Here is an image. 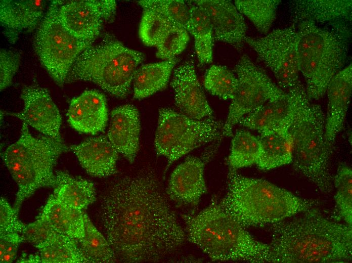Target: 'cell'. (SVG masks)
<instances>
[{"instance_id": "obj_15", "label": "cell", "mask_w": 352, "mask_h": 263, "mask_svg": "<svg viewBox=\"0 0 352 263\" xmlns=\"http://www.w3.org/2000/svg\"><path fill=\"white\" fill-rule=\"evenodd\" d=\"M222 139L213 141L201 157H189L174 169L166 189L170 199L190 206L198 204L207 191L204 178L205 165L217 151Z\"/></svg>"}, {"instance_id": "obj_42", "label": "cell", "mask_w": 352, "mask_h": 263, "mask_svg": "<svg viewBox=\"0 0 352 263\" xmlns=\"http://www.w3.org/2000/svg\"><path fill=\"white\" fill-rule=\"evenodd\" d=\"M24 241L19 233L0 234V262H12L16 258L19 245Z\"/></svg>"}, {"instance_id": "obj_1", "label": "cell", "mask_w": 352, "mask_h": 263, "mask_svg": "<svg viewBox=\"0 0 352 263\" xmlns=\"http://www.w3.org/2000/svg\"><path fill=\"white\" fill-rule=\"evenodd\" d=\"M100 218L116 259L158 261L187 239L154 172L125 176L104 196Z\"/></svg>"}, {"instance_id": "obj_36", "label": "cell", "mask_w": 352, "mask_h": 263, "mask_svg": "<svg viewBox=\"0 0 352 263\" xmlns=\"http://www.w3.org/2000/svg\"><path fill=\"white\" fill-rule=\"evenodd\" d=\"M335 200L339 213L346 224L352 226V170L345 165L338 168L333 180Z\"/></svg>"}, {"instance_id": "obj_6", "label": "cell", "mask_w": 352, "mask_h": 263, "mask_svg": "<svg viewBox=\"0 0 352 263\" xmlns=\"http://www.w3.org/2000/svg\"><path fill=\"white\" fill-rule=\"evenodd\" d=\"M296 53L299 72L310 100L323 97L333 77L344 66L347 45L339 30H330L311 21L297 24Z\"/></svg>"}, {"instance_id": "obj_24", "label": "cell", "mask_w": 352, "mask_h": 263, "mask_svg": "<svg viewBox=\"0 0 352 263\" xmlns=\"http://www.w3.org/2000/svg\"><path fill=\"white\" fill-rule=\"evenodd\" d=\"M351 0H294L289 3L293 25L304 21L315 24L350 20Z\"/></svg>"}, {"instance_id": "obj_11", "label": "cell", "mask_w": 352, "mask_h": 263, "mask_svg": "<svg viewBox=\"0 0 352 263\" xmlns=\"http://www.w3.org/2000/svg\"><path fill=\"white\" fill-rule=\"evenodd\" d=\"M235 71L237 85L222 127L223 137L232 136L233 127L243 117L286 93L246 55L237 62Z\"/></svg>"}, {"instance_id": "obj_38", "label": "cell", "mask_w": 352, "mask_h": 263, "mask_svg": "<svg viewBox=\"0 0 352 263\" xmlns=\"http://www.w3.org/2000/svg\"><path fill=\"white\" fill-rule=\"evenodd\" d=\"M188 31L173 25L156 47V57L164 60H170L181 54L189 40Z\"/></svg>"}, {"instance_id": "obj_4", "label": "cell", "mask_w": 352, "mask_h": 263, "mask_svg": "<svg viewBox=\"0 0 352 263\" xmlns=\"http://www.w3.org/2000/svg\"><path fill=\"white\" fill-rule=\"evenodd\" d=\"M299 197L265 180L245 177L229 167L222 207L244 227L272 226L312 208Z\"/></svg>"}, {"instance_id": "obj_22", "label": "cell", "mask_w": 352, "mask_h": 263, "mask_svg": "<svg viewBox=\"0 0 352 263\" xmlns=\"http://www.w3.org/2000/svg\"><path fill=\"white\" fill-rule=\"evenodd\" d=\"M46 6L43 0L0 1V22L11 43H15L21 32L31 31L40 23Z\"/></svg>"}, {"instance_id": "obj_31", "label": "cell", "mask_w": 352, "mask_h": 263, "mask_svg": "<svg viewBox=\"0 0 352 263\" xmlns=\"http://www.w3.org/2000/svg\"><path fill=\"white\" fill-rule=\"evenodd\" d=\"M85 233L79 241L80 247L90 263H110L116 260L115 254L107 238L95 227L84 213Z\"/></svg>"}, {"instance_id": "obj_34", "label": "cell", "mask_w": 352, "mask_h": 263, "mask_svg": "<svg viewBox=\"0 0 352 263\" xmlns=\"http://www.w3.org/2000/svg\"><path fill=\"white\" fill-rule=\"evenodd\" d=\"M237 85V76L225 66L213 65L205 73L204 87L212 95L223 100L233 99Z\"/></svg>"}, {"instance_id": "obj_40", "label": "cell", "mask_w": 352, "mask_h": 263, "mask_svg": "<svg viewBox=\"0 0 352 263\" xmlns=\"http://www.w3.org/2000/svg\"><path fill=\"white\" fill-rule=\"evenodd\" d=\"M20 62L19 53L5 49L0 51V89L3 91L10 86Z\"/></svg>"}, {"instance_id": "obj_12", "label": "cell", "mask_w": 352, "mask_h": 263, "mask_svg": "<svg viewBox=\"0 0 352 263\" xmlns=\"http://www.w3.org/2000/svg\"><path fill=\"white\" fill-rule=\"evenodd\" d=\"M245 41L273 73L281 87L289 90L300 82L294 25L275 29L259 38L246 36Z\"/></svg>"}, {"instance_id": "obj_13", "label": "cell", "mask_w": 352, "mask_h": 263, "mask_svg": "<svg viewBox=\"0 0 352 263\" xmlns=\"http://www.w3.org/2000/svg\"><path fill=\"white\" fill-rule=\"evenodd\" d=\"M114 0H76L64 3L59 8L61 20L77 38L93 43L100 34L104 22L114 19Z\"/></svg>"}, {"instance_id": "obj_21", "label": "cell", "mask_w": 352, "mask_h": 263, "mask_svg": "<svg viewBox=\"0 0 352 263\" xmlns=\"http://www.w3.org/2000/svg\"><path fill=\"white\" fill-rule=\"evenodd\" d=\"M67 117L70 125L78 132L94 135L103 131L108 120L104 95L96 90L85 91L71 100Z\"/></svg>"}, {"instance_id": "obj_32", "label": "cell", "mask_w": 352, "mask_h": 263, "mask_svg": "<svg viewBox=\"0 0 352 263\" xmlns=\"http://www.w3.org/2000/svg\"><path fill=\"white\" fill-rule=\"evenodd\" d=\"M261 152L259 141L249 132L239 130L232 141L230 154L227 160L230 168L234 169L256 164Z\"/></svg>"}, {"instance_id": "obj_37", "label": "cell", "mask_w": 352, "mask_h": 263, "mask_svg": "<svg viewBox=\"0 0 352 263\" xmlns=\"http://www.w3.org/2000/svg\"><path fill=\"white\" fill-rule=\"evenodd\" d=\"M173 24L155 11L144 10L139 26V36L143 43L156 47Z\"/></svg>"}, {"instance_id": "obj_39", "label": "cell", "mask_w": 352, "mask_h": 263, "mask_svg": "<svg viewBox=\"0 0 352 263\" xmlns=\"http://www.w3.org/2000/svg\"><path fill=\"white\" fill-rule=\"evenodd\" d=\"M48 221L37 216L34 222L26 225L21 233L26 241L38 249L52 240L58 233Z\"/></svg>"}, {"instance_id": "obj_10", "label": "cell", "mask_w": 352, "mask_h": 263, "mask_svg": "<svg viewBox=\"0 0 352 263\" xmlns=\"http://www.w3.org/2000/svg\"><path fill=\"white\" fill-rule=\"evenodd\" d=\"M223 126L214 117L197 120L161 108L154 139L156 152L167 159L168 167L194 149L223 138Z\"/></svg>"}, {"instance_id": "obj_14", "label": "cell", "mask_w": 352, "mask_h": 263, "mask_svg": "<svg viewBox=\"0 0 352 263\" xmlns=\"http://www.w3.org/2000/svg\"><path fill=\"white\" fill-rule=\"evenodd\" d=\"M310 100L299 82L280 98L267 102L243 117L238 122L260 133L287 129L302 105Z\"/></svg>"}, {"instance_id": "obj_28", "label": "cell", "mask_w": 352, "mask_h": 263, "mask_svg": "<svg viewBox=\"0 0 352 263\" xmlns=\"http://www.w3.org/2000/svg\"><path fill=\"white\" fill-rule=\"evenodd\" d=\"M177 62L175 58L145 64L138 68L133 81L134 98H146L164 88Z\"/></svg>"}, {"instance_id": "obj_5", "label": "cell", "mask_w": 352, "mask_h": 263, "mask_svg": "<svg viewBox=\"0 0 352 263\" xmlns=\"http://www.w3.org/2000/svg\"><path fill=\"white\" fill-rule=\"evenodd\" d=\"M69 149L62 139L33 137L23 122L21 135L2 155L18 187L13 208L18 213L22 203L39 188L54 187V167L60 155Z\"/></svg>"}, {"instance_id": "obj_18", "label": "cell", "mask_w": 352, "mask_h": 263, "mask_svg": "<svg viewBox=\"0 0 352 263\" xmlns=\"http://www.w3.org/2000/svg\"><path fill=\"white\" fill-rule=\"evenodd\" d=\"M193 1L208 18L214 40L234 46H240L245 41L247 26L234 3L226 0Z\"/></svg>"}, {"instance_id": "obj_19", "label": "cell", "mask_w": 352, "mask_h": 263, "mask_svg": "<svg viewBox=\"0 0 352 263\" xmlns=\"http://www.w3.org/2000/svg\"><path fill=\"white\" fill-rule=\"evenodd\" d=\"M326 92L328 108L325 119V138L332 149L337 135L342 128L352 92V65L339 71L330 82Z\"/></svg>"}, {"instance_id": "obj_3", "label": "cell", "mask_w": 352, "mask_h": 263, "mask_svg": "<svg viewBox=\"0 0 352 263\" xmlns=\"http://www.w3.org/2000/svg\"><path fill=\"white\" fill-rule=\"evenodd\" d=\"M187 239L214 261L270 262V245L255 240L213 197L196 214H185Z\"/></svg>"}, {"instance_id": "obj_26", "label": "cell", "mask_w": 352, "mask_h": 263, "mask_svg": "<svg viewBox=\"0 0 352 263\" xmlns=\"http://www.w3.org/2000/svg\"><path fill=\"white\" fill-rule=\"evenodd\" d=\"M260 134L261 152L256 164L260 169L270 170L292 162L293 142L288 130Z\"/></svg>"}, {"instance_id": "obj_16", "label": "cell", "mask_w": 352, "mask_h": 263, "mask_svg": "<svg viewBox=\"0 0 352 263\" xmlns=\"http://www.w3.org/2000/svg\"><path fill=\"white\" fill-rule=\"evenodd\" d=\"M21 98L23 110L11 114L35 128L44 136L60 140L62 118L47 89L38 85L25 86Z\"/></svg>"}, {"instance_id": "obj_30", "label": "cell", "mask_w": 352, "mask_h": 263, "mask_svg": "<svg viewBox=\"0 0 352 263\" xmlns=\"http://www.w3.org/2000/svg\"><path fill=\"white\" fill-rule=\"evenodd\" d=\"M77 240L58 233L38 249L41 262L88 263Z\"/></svg>"}, {"instance_id": "obj_23", "label": "cell", "mask_w": 352, "mask_h": 263, "mask_svg": "<svg viewBox=\"0 0 352 263\" xmlns=\"http://www.w3.org/2000/svg\"><path fill=\"white\" fill-rule=\"evenodd\" d=\"M69 148L89 174L106 177L116 172L118 152L108 138L103 136L91 137Z\"/></svg>"}, {"instance_id": "obj_33", "label": "cell", "mask_w": 352, "mask_h": 263, "mask_svg": "<svg viewBox=\"0 0 352 263\" xmlns=\"http://www.w3.org/2000/svg\"><path fill=\"white\" fill-rule=\"evenodd\" d=\"M280 0H236L239 12L248 18L261 33L267 34L276 18Z\"/></svg>"}, {"instance_id": "obj_8", "label": "cell", "mask_w": 352, "mask_h": 263, "mask_svg": "<svg viewBox=\"0 0 352 263\" xmlns=\"http://www.w3.org/2000/svg\"><path fill=\"white\" fill-rule=\"evenodd\" d=\"M310 101L302 105L288 128L293 142L292 162L321 192L329 193L333 184L329 169L332 149L325 140V116L321 107Z\"/></svg>"}, {"instance_id": "obj_20", "label": "cell", "mask_w": 352, "mask_h": 263, "mask_svg": "<svg viewBox=\"0 0 352 263\" xmlns=\"http://www.w3.org/2000/svg\"><path fill=\"white\" fill-rule=\"evenodd\" d=\"M141 124L137 108L126 104L110 114L108 139L118 153L133 163L139 149Z\"/></svg>"}, {"instance_id": "obj_35", "label": "cell", "mask_w": 352, "mask_h": 263, "mask_svg": "<svg viewBox=\"0 0 352 263\" xmlns=\"http://www.w3.org/2000/svg\"><path fill=\"white\" fill-rule=\"evenodd\" d=\"M143 10H150L163 15L173 24L189 32L190 28L189 7L182 0H143L138 2Z\"/></svg>"}, {"instance_id": "obj_9", "label": "cell", "mask_w": 352, "mask_h": 263, "mask_svg": "<svg viewBox=\"0 0 352 263\" xmlns=\"http://www.w3.org/2000/svg\"><path fill=\"white\" fill-rule=\"evenodd\" d=\"M62 1H53L39 23L34 48L43 66L56 84L62 86L76 59L92 42L71 33L59 16Z\"/></svg>"}, {"instance_id": "obj_25", "label": "cell", "mask_w": 352, "mask_h": 263, "mask_svg": "<svg viewBox=\"0 0 352 263\" xmlns=\"http://www.w3.org/2000/svg\"><path fill=\"white\" fill-rule=\"evenodd\" d=\"M37 216L48 221L54 230L60 234L78 241L84 237V212L64 204L53 194L50 196Z\"/></svg>"}, {"instance_id": "obj_27", "label": "cell", "mask_w": 352, "mask_h": 263, "mask_svg": "<svg viewBox=\"0 0 352 263\" xmlns=\"http://www.w3.org/2000/svg\"><path fill=\"white\" fill-rule=\"evenodd\" d=\"M55 176L52 194L61 202L82 210L95 201L96 191L93 182L62 171H56Z\"/></svg>"}, {"instance_id": "obj_17", "label": "cell", "mask_w": 352, "mask_h": 263, "mask_svg": "<svg viewBox=\"0 0 352 263\" xmlns=\"http://www.w3.org/2000/svg\"><path fill=\"white\" fill-rule=\"evenodd\" d=\"M170 85L175 104L181 113L197 120L214 118L192 60L186 61L174 69Z\"/></svg>"}, {"instance_id": "obj_7", "label": "cell", "mask_w": 352, "mask_h": 263, "mask_svg": "<svg viewBox=\"0 0 352 263\" xmlns=\"http://www.w3.org/2000/svg\"><path fill=\"white\" fill-rule=\"evenodd\" d=\"M144 59L141 52L107 37L99 43L91 45L79 55L71 68L66 82L91 81L108 93L124 98Z\"/></svg>"}, {"instance_id": "obj_2", "label": "cell", "mask_w": 352, "mask_h": 263, "mask_svg": "<svg viewBox=\"0 0 352 263\" xmlns=\"http://www.w3.org/2000/svg\"><path fill=\"white\" fill-rule=\"evenodd\" d=\"M270 262H346L352 258V226L326 218L313 207L271 226Z\"/></svg>"}, {"instance_id": "obj_29", "label": "cell", "mask_w": 352, "mask_h": 263, "mask_svg": "<svg viewBox=\"0 0 352 263\" xmlns=\"http://www.w3.org/2000/svg\"><path fill=\"white\" fill-rule=\"evenodd\" d=\"M190 13L189 32L194 38L195 49L201 64L211 63L213 59V33L205 13L193 1L187 2Z\"/></svg>"}, {"instance_id": "obj_41", "label": "cell", "mask_w": 352, "mask_h": 263, "mask_svg": "<svg viewBox=\"0 0 352 263\" xmlns=\"http://www.w3.org/2000/svg\"><path fill=\"white\" fill-rule=\"evenodd\" d=\"M17 213L3 197L0 199V234L21 233L26 225L19 220Z\"/></svg>"}]
</instances>
